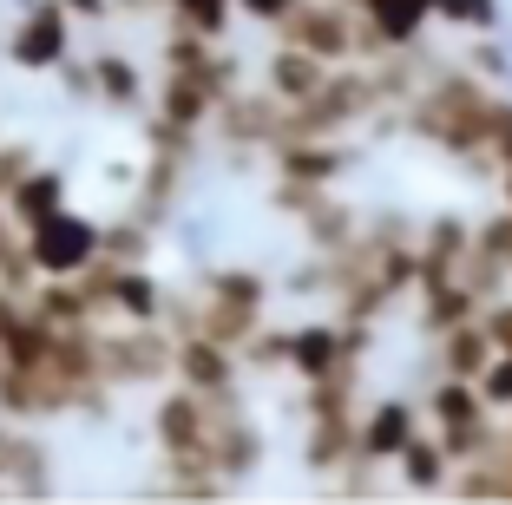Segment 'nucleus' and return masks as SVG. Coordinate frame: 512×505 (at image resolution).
<instances>
[{"mask_svg":"<svg viewBox=\"0 0 512 505\" xmlns=\"http://www.w3.org/2000/svg\"><path fill=\"white\" fill-rule=\"evenodd\" d=\"M427 427H434V440L447 446L453 460H473V453L493 440V407H486L480 381H460V374H447V381L427 394Z\"/></svg>","mask_w":512,"mask_h":505,"instance_id":"nucleus-1","label":"nucleus"},{"mask_svg":"<svg viewBox=\"0 0 512 505\" xmlns=\"http://www.w3.org/2000/svg\"><path fill=\"white\" fill-rule=\"evenodd\" d=\"M92 256H99V230L66 217V210H53V217H40L27 230V263L46 269V276H79Z\"/></svg>","mask_w":512,"mask_h":505,"instance_id":"nucleus-2","label":"nucleus"},{"mask_svg":"<svg viewBox=\"0 0 512 505\" xmlns=\"http://www.w3.org/2000/svg\"><path fill=\"white\" fill-rule=\"evenodd\" d=\"M355 348H362L355 328H296V335H283V368H296L309 387H322L355 374Z\"/></svg>","mask_w":512,"mask_h":505,"instance_id":"nucleus-3","label":"nucleus"},{"mask_svg":"<svg viewBox=\"0 0 512 505\" xmlns=\"http://www.w3.org/2000/svg\"><path fill=\"white\" fill-rule=\"evenodd\" d=\"M66 46H73V14H66L60 0H46V7H33V14L20 20V33H14L7 53H14L20 66L40 73V66H60L66 60Z\"/></svg>","mask_w":512,"mask_h":505,"instance_id":"nucleus-4","label":"nucleus"},{"mask_svg":"<svg viewBox=\"0 0 512 505\" xmlns=\"http://www.w3.org/2000/svg\"><path fill=\"white\" fill-rule=\"evenodd\" d=\"M151 440L165 446V460H184V453H197V440H204V394L197 387H171L165 401L151 407Z\"/></svg>","mask_w":512,"mask_h":505,"instance_id":"nucleus-5","label":"nucleus"},{"mask_svg":"<svg viewBox=\"0 0 512 505\" xmlns=\"http://www.w3.org/2000/svg\"><path fill=\"white\" fill-rule=\"evenodd\" d=\"M171 381L197 387V394H224V387L237 381V348L217 342V335H178V368H171Z\"/></svg>","mask_w":512,"mask_h":505,"instance_id":"nucleus-6","label":"nucleus"},{"mask_svg":"<svg viewBox=\"0 0 512 505\" xmlns=\"http://www.w3.org/2000/svg\"><path fill=\"white\" fill-rule=\"evenodd\" d=\"M421 433V420H414V401H381L362 414V427H355V453L362 460H401V446Z\"/></svg>","mask_w":512,"mask_h":505,"instance_id":"nucleus-7","label":"nucleus"},{"mask_svg":"<svg viewBox=\"0 0 512 505\" xmlns=\"http://www.w3.org/2000/svg\"><path fill=\"white\" fill-rule=\"evenodd\" d=\"M355 7H362V20L375 27V40L388 46V53L414 46V33L434 20V0H355Z\"/></svg>","mask_w":512,"mask_h":505,"instance_id":"nucleus-8","label":"nucleus"},{"mask_svg":"<svg viewBox=\"0 0 512 505\" xmlns=\"http://www.w3.org/2000/svg\"><path fill=\"white\" fill-rule=\"evenodd\" d=\"M66 184H60V171H40V164H27L14 184H7V210H14V223L20 230H33L40 217H53V210H66Z\"/></svg>","mask_w":512,"mask_h":505,"instance_id":"nucleus-9","label":"nucleus"},{"mask_svg":"<svg viewBox=\"0 0 512 505\" xmlns=\"http://www.w3.org/2000/svg\"><path fill=\"white\" fill-rule=\"evenodd\" d=\"M493 355H499V348H493V335H486L480 315H473V322L440 328V361H447V374H460V381H480Z\"/></svg>","mask_w":512,"mask_h":505,"instance_id":"nucleus-10","label":"nucleus"},{"mask_svg":"<svg viewBox=\"0 0 512 505\" xmlns=\"http://www.w3.org/2000/svg\"><path fill=\"white\" fill-rule=\"evenodd\" d=\"M322 79H329V60H316V53H302V46H283L270 66V92L283 105H309L322 92Z\"/></svg>","mask_w":512,"mask_h":505,"instance_id":"nucleus-11","label":"nucleus"},{"mask_svg":"<svg viewBox=\"0 0 512 505\" xmlns=\"http://www.w3.org/2000/svg\"><path fill=\"white\" fill-rule=\"evenodd\" d=\"M394 466H401V479H407V486L440 492V486H447V473H453V453H447L440 440H427V433H414V440L401 446V460H394Z\"/></svg>","mask_w":512,"mask_h":505,"instance_id":"nucleus-12","label":"nucleus"},{"mask_svg":"<svg viewBox=\"0 0 512 505\" xmlns=\"http://www.w3.org/2000/svg\"><path fill=\"white\" fill-rule=\"evenodd\" d=\"M79 79H86V92H99L106 105H138V99H145V92H138V66L119 60V53H99Z\"/></svg>","mask_w":512,"mask_h":505,"instance_id":"nucleus-13","label":"nucleus"},{"mask_svg":"<svg viewBox=\"0 0 512 505\" xmlns=\"http://www.w3.org/2000/svg\"><path fill=\"white\" fill-rule=\"evenodd\" d=\"M480 394H486V407H493V414H512V355H506V348H499V355L486 361Z\"/></svg>","mask_w":512,"mask_h":505,"instance_id":"nucleus-14","label":"nucleus"},{"mask_svg":"<svg viewBox=\"0 0 512 505\" xmlns=\"http://www.w3.org/2000/svg\"><path fill=\"white\" fill-rule=\"evenodd\" d=\"M434 14H447V20H460V27H486L493 20V0H434Z\"/></svg>","mask_w":512,"mask_h":505,"instance_id":"nucleus-15","label":"nucleus"},{"mask_svg":"<svg viewBox=\"0 0 512 505\" xmlns=\"http://www.w3.org/2000/svg\"><path fill=\"white\" fill-rule=\"evenodd\" d=\"M243 14H256V20H270V27H283L289 14H296V0H237Z\"/></svg>","mask_w":512,"mask_h":505,"instance_id":"nucleus-16","label":"nucleus"},{"mask_svg":"<svg viewBox=\"0 0 512 505\" xmlns=\"http://www.w3.org/2000/svg\"><path fill=\"white\" fill-rule=\"evenodd\" d=\"M60 7H66V14H86V20H92L99 7H106V0H60Z\"/></svg>","mask_w":512,"mask_h":505,"instance_id":"nucleus-17","label":"nucleus"}]
</instances>
